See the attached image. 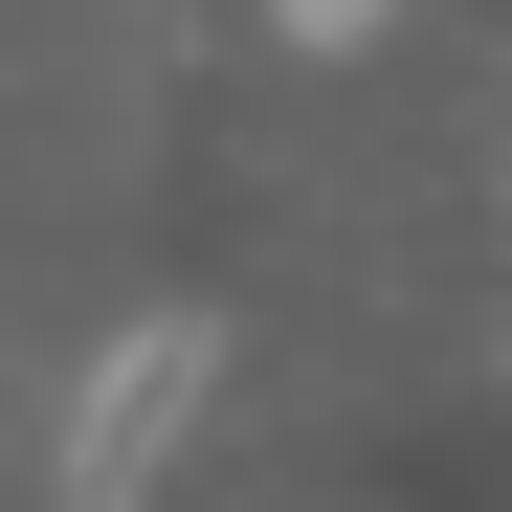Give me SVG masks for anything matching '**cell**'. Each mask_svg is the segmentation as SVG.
Returning a JSON list of instances; mask_svg holds the SVG:
<instances>
[{"label":"cell","mask_w":512,"mask_h":512,"mask_svg":"<svg viewBox=\"0 0 512 512\" xmlns=\"http://www.w3.org/2000/svg\"><path fill=\"white\" fill-rule=\"evenodd\" d=\"M201 401H223V312L156 290L134 334H90V379H67V468H45V512H156L179 446H201Z\"/></svg>","instance_id":"6da1fadb"},{"label":"cell","mask_w":512,"mask_h":512,"mask_svg":"<svg viewBox=\"0 0 512 512\" xmlns=\"http://www.w3.org/2000/svg\"><path fill=\"white\" fill-rule=\"evenodd\" d=\"M245 23H268V45H290V67H357V45H379V23H401V0H245Z\"/></svg>","instance_id":"7a4b0ae2"}]
</instances>
